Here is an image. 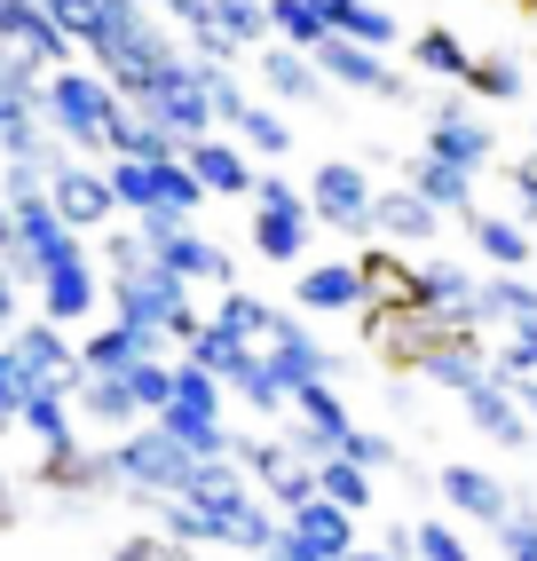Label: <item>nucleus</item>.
Segmentation results:
<instances>
[{
    "label": "nucleus",
    "mask_w": 537,
    "mask_h": 561,
    "mask_svg": "<svg viewBox=\"0 0 537 561\" xmlns=\"http://www.w3.org/2000/svg\"><path fill=\"white\" fill-rule=\"evenodd\" d=\"M150 514H159V538H174L190 553H245V561H261L285 538V514L261 499V482H238V491H182V499H159Z\"/></svg>",
    "instance_id": "obj_1"
},
{
    "label": "nucleus",
    "mask_w": 537,
    "mask_h": 561,
    "mask_svg": "<svg viewBox=\"0 0 537 561\" xmlns=\"http://www.w3.org/2000/svg\"><path fill=\"white\" fill-rule=\"evenodd\" d=\"M119 111H127V95L103 80V71H48V127L71 142L80 159H95V151H111V127H119Z\"/></svg>",
    "instance_id": "obj_2"
},
{
    "label": "nucleus",
    "mask_w": 537,
    "mask_h": 561,
    "mask_svg": "<svg viewBox=\"0 0 537 561\" xmlns=\"http://www.w3.org/2000/svg\"><path fill=\"white\" fill-rule=\"evenodd\" d=\"M119 324H142V332H167V341H198L206 332V317H198V301H190V277H174V270H135V277H111V301H103Z\"/></svg>",
    "instance_id": "obj_3"
},
{
    "label": "nucleus",
    "mask_w": 537,
    "mask_h": 561,
    "mask_svg": "<svg viewBox=\"0 0 537 561\" xmlns=\"http://www.w3.org/2000/svg\"><path fill=\"white\" fill-rule=\"evenodd\" d=\"M111 451H119V482H127V499H135V506L182 499L190 482H198V467H206V459H190V451H182V443H174L159 420H142L135 435L111 443Z\"/></svg>",
    "instance_id": "obj_4"
},
{
    "label": "nucleus",
    "mask_w": 537,
    "mask_h": 561,
    "mask_svg": "<svg viewBox=\"0 0 537 561\" xmlns=\"http://www.w3.org/2000/svg\"><path fill=\"white\" fill-rule=\"evenodd\" d=\"M135 230L150 238V253H159V270L190 277V285H238V270H229V253L214 238H198V221L190 214H142Z\"/></svg>",
    "instance_id": "obj_5"
},
{
    "label": "nucleus",
    "mask_w": 537,
    "mask_h": 561,
    "mask_svg": "<svg viewBox=\"0 0 537 561\" xmlns=\"http://www.w3.org/2000/svg\"><path fill=\"white\" fill-rule=\"evenodd\" d=\"M309 206H317V221H332L340 238H379V191H372V174L356 159H324L309 174Z\"/></svg>",
    "instance_id": "obj_6"
},
{
    "label": "nucleus",
    "mask_w": 537,
    "mask_h": 561,
    "mask_svg": "<svg viewBox=\"0 0 537 561\" xmlns=\"http://www.w3.org/2000/svg\"><path fill=\"white\" fill-rule=\"evenodd\" d=\"M135 111H150L159 127H174V135H182V151H190V142H206V135L221 127V111H214V95H206V71H198V56L167 64V80L150 88Z\"/></svg>",
    "instance_id": "obj_7"
},
{
    "label": "nucleus",
    "mask_w": 537,
    "mask_h": 561,
    "mask_svg": "<svg viewBox=\"0 0 537 561\" xmlns=\"http://www.w3.org/2000/svg\"><path fill=\"white\" fill-rule=\"evenodd\" d=\"M317 71L332 88H349V95H379V103H411V80L388 64V48H364V41H332L317 48Z\"/></svg>",
    "instance_id": "obj_8"
},
{
    "label": "nucleus",
    "mask_w": 537,
    "mask_h": 561,
    "mask_svg": "<svg viewBox=\"0 0 537 561\" xmlns=\"http://www.w3.org/2000/svg\"><path fill=\"white\" fill-rule=\"evenodd\" d=\"M458 411L475 420V435H482V443H506V451H529V435H537V420L522 411V388H514L498 364L482 371L467 396H458Z\"/></svg>",
    "instance_id": "obj_9"
},
{
    "label": "nucleus",
    "mask_w": 537,
    "mask_h": 561,
    "mask_svg": "<svg viewBox=\"0 0 537 561\" xmlns=\"http://www.w3.org/2000/svg\"><path fill=\"white\" fill-rule=\"evenodd\" d=\"M293 301L309 317H372V277L364 261H309V270H293Z\"/></svg>",
    "instance_id": "obj_10"
},
{
    "label": "nucleus",
    "mask_w": 537,
    "mask_h": 561,
    "mask_svg": "<svg viewBox=\"0 0 537 561\" xmlns=\"http://www.w3.org/2000/svg\"><path fill=\"white\" fill-rule=\"evenodd\" d=\"M48 198H56V214L71 221V230H111L127 206H119V191H111V167H95V159H71L56 182H48Z\"/></svg>",
    "instance_id": "obj_11"
},
{
    "label": "nucleus",
    "mask_w": 537,
    "mask_h": 561,
    "mask_svg": "<svg viewBox=\"0 0 537 561\" xmlns=\"http://www.w3.org/2000/svg\"><path fill=\"white\" fill-rule=\"evenodd\" d=\"M435 491H443V506H458V514H467V522H482V530L498 538V530H506V522H514V491H506V482H498L490 467H467V459H450V467H435Z\"/></svg>",
    "instance_id": "obj_12"
},
{
    "label": "nucleus",
    "mask_w": 537,
    "mask_h": 561,
    "mask_svg": "<svg viewBox=\"0 0 537 561\" xmlns=\"http://www.w3.org/2000/svg\"><path fill=\"white\" fill-rule=\"evenodd\" d=\"M32 293H41V317H48V324H64V332H71V324H95V301H111V285H103V270H95V261L48 270Z\"/></svg>",
    "instance_id": "obj_13"
},
{
    "label": "nucleus",
    "mask_w": 537,
    "mask_h": 561,
    "mask_svg": "<svg viewBox=\"0 0 537 561\" xmlns=\"http://www.w3.org/2000/svg\"><path fill=\"white\" fill-rule=\"evenodd\" d=\"M309 221H317V206L309 198H293V206H253V253L261 261H277V270H309Z\"/></svg>",
    "instance_id": "obj_14"
},
{
    "label": "nucleus",
    "mask_w": 537,
    "mask_h": 561,
    "mask_svg": "<svg viewBox=\"0 0 537 561\" xmlns=\"http://www.w3.org/2000/svg\"><path fill=\"white\" fill-rule=\"evenodd\" d=\"M190 167H198V182H206V191L214 198H253V151H245V142H229V135H206V142H190V151H182Z\"/></svg>",
    "instance_id": "obj_15"
},
{
    "label": "nucleus",
    "mask_w": 537,
    "mask_h": 561,
    "mask_svg": "<svg viewBox=\"0 0 537 561\" xmlns=\"http://www.w3.org/2000/svg\"><path fill=\"white\" fill-rule=\"evenodd\" d=\"M419 309L427 317H475L482 324V277L458 261H419Z\"/></svg>",
    "instance_id": "obj_16"
},
{
    "label": "nucleus",
    "mask_w": 537,
    "mask_h": 561,
    "mask_svg": "<svg viewBox=\"0 0 537 561\" xmlns=\"http://www.w3.org/2000/svg\"><path fill=\"white\" fill-rule=\"evenodd\" d=\"M403 182H411V191L427 198L435 214H450V221L475 214V174L450 167V159H427V151H419V159H403Z\"/></svg>",
    "instance_id": "obj_17"
},
{
    "label": "nucleus",
    "mask_w": 537,
    "mask_h": 561,
    "mask_svg": "<svg viewBox=\"0 0 537 561\" xmlns=\"http://www.w3.org/2000/svg\"><path fill=\"white\" fill-rule=\"evenodd\" d=\"M285 530L309 546V553H324V561H349V553H356V514H349V506H332V499L293 506V514H285Z\"/></svg>",
    "instance_id": "obj_18"
},
{
    "label": "nucleus",
    "mask_w": 537,
    "mask_h": 561,
    "mask_svg": "<svg viewBox=\"0 0 537 561\" xmlns=\"http://www.w3.org/2000/svg\"><path fill=\"white\" fill-rule=\"evenodd\" d=\"M427 159H450V167H467V174H482L490 159H498V135L475 119V111H443V119L427 127Z\"/></svg>",
    "instance_id": "obj_19"
},
{
    "label": "nucleus",
    "mask_w": 537,
    "mask_h": 561,
    "mask_svg": "<svg viewBox=\"0 0 537 561\" xmlns=\"http://www.w3.org/2000/svg\"><path fill=\"white\" fill-rule=\"evenodd\" d=\"M261 88L277 95V103H317L332 80L317 71V56H309V48H285V41H268V48H261Z\"/></svg>",
    "instance_id": "obj_20"
},
{
    "label": "nucleus",
    "mask_w": 537,
    "mask_h": 561,
    "mask_svg": "<svg viewBox=\"0 0 537 561\" xmlns=\"http://www.w3.org/2000/svg\"><path fill=\"white\" fill-rule=\"evenodd\" d=\"M16 435H32V459H64V451H80V403H71V396H32Z\"/></svg>",
    "instance_id": "obj_21"
},
{
    "label": "nucleus",
    "mask_w": 537,
    "mask_h": 561,
    "mask_svg": "<svg viewBox=\"0 0 537 561\" xmlns=\"http://www.w3.org/2000/svg\"><path fill=\"white\" fill-rule=\"evenodd\" d=\"M467 238H475V253L490 261V270H529V221H514V214H467Z\"/></svg>",
    "instance_id": "obj_22"
},
{
    "label": "nucleus",
    "mask_w": 537,
    "mask_h": 561,
    "mask_svg": "<svg viewBox=\"0 0 537 561\" xmlns=\"http://www.w3.org/2000/svg\"><path fill=\"white\" fill-rule=\"evenodd\" d=\"M435 230H443V214L419 198L411 182H403V191H379V238H388V245H427Z\"/></svg>",
    "instance_id": "obj_23"
},
{
    "label": "nucleus",
    "mask_w": 537,
    "mask_h": 561,
    "mask_svg": "<svg viewBox=\"0 0 537 561\" xmlns=\"http://www.w3.org/2000/svg\"><path fill=\"white\" fill-rule=\"evenodd\" d=\"M80 420H95V427H111V435H135V427H142V403H135V388H127V371H103V380L80 388Z\"/></svg>",
    "instance_id": "obj_24"
},
{
    "label": "nucleus",
    "mask_w": 537,
    "mask_h": 561,
    "mask_svg": "<svg viewBox=\"0 0 537 561\" xmlns=\"http://www.w3.org/2000/svg\"><path fill=\"white\" fill-rule=\"evenodd\" d=\"M103 159H182V135L127 103V111H119V127H111V151H103Z\"/></svg>",
    "instance_id": "obj_25"
},
{
    "label": "nucleus",
    "mask_w": 537,
    "mask_h": 561,
    "mask_svg": "<svg viewBox=\"0 0 537 561\" xmlns=\"http://www.w3.org/2000/svg\"><path fill=\"white\" fill-rule=\"evenodd\" d=\"M293 420H300V427H317L332 451H349V435H356V420H349V403H340L332 380H309V388H300V396H293Z\"/></svg>",
    "instance_id": "obj_26"
},
{
    "label": "nucleus",
    "mask_w": 537,
    "mask_h": 561,
    "mask_svg": "<svg viewBox=\"0 0 537 561\" xmlns=\"http://www.w3.org/2000/svg\"><path fill=\"white\" fill-rule=\"evenodd\" d=\"M221 396H229V380H214L198 356H174V403L167 411H182V420H221ZM167 411H159V420H167Z\"/></svg>",
    "instance_id": "obj_27"
},
{
    "label": "nucleus",
    "mask_w": 537,
    "mask_h": 561,
    "mask_svg": "<svg viewBox=\"0 0 537 561\" xmlns=\"http://www.w3.org/2000/svg\"><path fill=\"white\" fill-rule=\"evenodd\" d=\"M411 64L419 71H435V80H450V88H467V71H475V48L467 41H458V32H419V41H411Z\"/></svg>",
    "instance_id": "obj_28"
},
{
    "label": "nucleus",
    "mask_w": 537,
    "mask_h": 561,
    "mask_svg": "<svg viewBox=\"0 0 537 561\" xmlns=\"http://www.w3.org/2000/svg\"><path fill=\"white\" fill-rule=\"evenodd\" d=\"M506 317V324H537V285L522 270H490L482 277V324Z\"/></svg>",
    "instance_id": "obj_29"
},
{
    "label": "nucleus",
    "mask_w": 537,
    "mask_h": 561,
    "mask_svg": "<svg viewBox=\"0 0 537 561\" xmlns=\"http://www.w3.org/2000/svg\"><path fill=\"white\" fill-rule=\"evenodd\" d=\"M268 32H277L285 48H309V56L332 41V24H324L317 0H268Z\"/></svg>",
    "instance_id": "obj_30"
},
{
    "label": "nucleus",
    "mask_w": 537,
    "mask_h": 561,
    "mask_svg": "<svg viewBox=\"0 0 537 561\" xmlns=\"http://www.w3.org/2000/svg\"><path fill=\"white\" fill-rule=\"evenodd\" d=\"M214 24H221V41L229 48H268L277 32H268V0H214Z\"/></svg>",
    "instance_id": "obj_31"
},
{
    "label": "nucleus",
    "mask_w": 537,
    "mask_h": 561,
    "mask_svg": "<svg viewBox=\"0 0 537 561\" xmlns=\"http://www.w3.org/2000/svg\"><path fill=\"white\" fill-rule=\"evenodd\" d=\"M111 167V191H119V206L142 221V214H159V159H103Z\"/></svg>",
    "instance_id": "obj_32"
},
{
    "label": "nucleus",
    "mask_w": 537,
    "mask_h": 561,
    "mask_svg": "<svg viewBox=\"0 0 537 561\" xmlns=\"http://www.w3.org/2000/svg\"><path fill=\"white\" fill-rule=\"evenodd\" d=\"M317 491H324L332 506L364 514V506H372V467H356V459H324V467H317Z\"/></svg>",
    "instance_id": "obj_33"
},
{
    "label": "nucleus",
    "mask_w": 537,
    "mask_h": 561,
    "mask_svg": "<svg viewBox=\"0 0 537 561\" xmlns=\"http://www.w3.org/2000/svg\"><path fill=\"white\" fill-rule=\"evenodd\" d=\"M238 142H245L253 159H285V151H293V127H285V111H277V103H253V111H245V127H238Z\"/></svg>",
    "instance_id": "obj_34"
},
{
    "label": "nucleus",
    "mask_w": 537,
    "mask_h": 561,
    "mask_svg": "<svg viewBox=\"0 0 537 561\" xmlns=\"http://www.w3.org/2000/svg\"><path fill=\"white\" fill-rule=\"evenodd\" d=\"M467 95H482V103H522V64H514V56H475Z\"/></svg>",
    "instance_id": "obj_35"
},
{
    "label": "nucleus",
    "mask_w": 537,
    "mask_h": 561,
    "mask_svg": "<svg viewBox=\"0 0 537 561\" xmlns=\"http://www.w3.org/2000/svg\"><path fill=\"white\" fill-rule=\"evenodd\" d=\"M127 388H135V403H142V420H159V411L174 403V356L135 364V371H127Z\"/></svg>",
    "instance_id": "obj_36"
},
{
    "label": "nucleus",
    "mask_w": 537,
    "mask_h": 561,
    "mask_svg": "<svg viewBox=\"0 0 537 561\" xmlns=\"http://www.w3.org/2000/svg\"><path fill=\"white\" fill-rule=\"evenodd\" d=\"M340 459H356V467H372V474H388V467L403 474V467H411V451H403L396 435H379V427H356V435H349V451H340Z\"/></svg>",
    "instance_id": "obj_37"
},
{
    "label": "nucleus",
    "mask_w": 537,
    "mask_h": 561,
    "mask_svg": "<svg viewBox=\"0 0 537 561\" xmlns=\"http://www.w3.org/2000/svg\"><path fill=\"white\" fill-rule=\"evenodd\" d=\"M419 561H475V546L458 538L450 522H435V514H427V522H419Z\"/></svg>",
    "instance_id": "obj_38"
},
{
    "label": "nucleus",
    "mask_w": 537,
    "mask_h": 561,
    "mask_svg": "<svg viewBox=\"0 0 537 561\" xmlns=\"http://www.w3.org/2000/svg\"><path fill=\"white\" fill-rule=\"evenodd\" d=\"M498 371L522 388V380H537V324H514V341L498 348Z\"/></svg>",
    "instance_id": "obj_39"
},
{
    "label": "nucleus",
    "mask_w": 537,
    "mask_h": 561,
    "mask_svg": "<svg viewBox=\"0 0 537 561\" xmlns=\"http://www.w3.org/2000/svg\"><path fill=\"white\" fill-rule=\"evenodd\" d=\"M498 546H506V561H537V499L514 506V522L498 530Z\"/></svg>",
    "instance_id": "obj_40"
},
{
    "label": "nucleus",
    "mask_w": 537,
    "mask_h": 561,
    "mask_svg": "<svg viewBox=\"0 0 537 561\" xmlns=\"http://www.w3.org/2000/svg\"><path fill=\"white\" fill-rule=\"evenodd\" d=\"M16 324H24V277L16 261H0V341H16Z\"/></svg>",
    "instance_id": "obj_41"
},
{
    "label": "nucleus",
    "mask_w": 537,
    "mask_h": 561,
    "mask_svg": "<svg viewBox=\"0 0 537 561\" xmlns=\"http://www.w3.org/2000/svg\"><path fill=\"white\" fill-rule=\"evenodd\" d=\"M150 9H159L167 24H182V32H190V24H206V16H214V0H150Z\"/></svg>",
    "instance_id": "obj_42"
},
{
    "label": "nucleus",
    "mask_w": 537,
    "mask_h": 561,
    "mask_svg": "<svg viewBox=\"0 0 537 561\" xmlns=\"http://www.w3.org/2000/svg\"><path fill=\"white\" fill-rule=\"evenodd\" d=\"M293 198H309V191H293L285 174H261V182H253V206H293Z\"/></svg>",
    "instance_id": "obj_43"
},
{
    "label": "nucleus",
    "mask_w": 537,
    "mask_h": 561,
    "mask_svg": "<svg viewBox=\"0 0 537 561\" xmlns=\"http://www.w3.org/2000/svg\"><path fill=\"white\" fill-rule=\"evenodd\" d=\"M379 546H388L396 561H419V522H388V538H379Z\"/></svg>",
    "instance_id": "obj_44"
},
{
    "label": "nucleus",
    "mask_w": 537,
    "mask_h": 561,
    "mask_svg": "<svg viewBox=\"0 0 537 561\" xmlns=\"http://www.w3.org/2000/svg\"><path fill=\"white\" fill-rule=\"evenodd\" d=\"M16 522H24V482L0 474V530H16Z\"/></svg>",
    "instance_id": "obj_45"
},
{
    "label": "nucleus",
    "mask_w": 537,
    "mask_h": 561,
    "mask_svg": "<svg viewBox=\"0 0 537 561\" xmlns=\"http://www.w3.org/2000/svg\"><path fill=\"white\" fill-rule=\"evenodd\" d=\"M514 198H522V214H537V151L514 167Z\"/></svg>",
    "instance_id": "obj_46"
},
{
    "label": "nucleus",
    "mask_w": 537,
    "mask_h": 561,
    "mask_svg": "<svg viewBox=\"0 0 537 561\" xmlns=\"http://www.w3.org/2000/svg\"><path fill=\"white\" fill-rule=\"evenodd\" d=\"M261 561H324V553H309V546H300V538H293V530H285V538H277V546H268V553H261Z\"/></svg>",
    "instance_id": "obj_47"
},
{
    "label": "nucleus",
    "mask_w": 537,
    "mask_h": 561,
    "mask_svg": "<svg viewBox=\"0 0 537 561\" xmlns=\"http://www.w3.org/2000/svg\"><path fill=\"white\" fill-rule=\"evenodd\" d=\"M9 253H16V206L0 198V261H9Z\"/></svg>",
    "instance_id": "obj_48"
},
{
    "label": "nucleus",
    "mask_w": 537,
    "mask_h": 561,
    "mask_svg": "<svg viewBox=\"0 0 537 561\" xmlns=\"http://www.w3.org/2000/svg\"><path fill=\"white\" fill-rule=\"evenodd\" d=\"M349 561H396V553H388V546H356Z\"/></svg>",
    "instance_id": "obj_49"
},
{
    "label": "nucleus",
    "mask_w": 537,
    "mask_h": 561,
    "mask_svg": "<svg viewBox=\"0 0 537 561\" xmlns=\"http://www.w3.org/2000/svg\"><path fill=\"white\" fill-rule=\"evenodd\" d=\"M522 411H529V420H537V380H522Z\"/></svg>",
    "instance_id": "obj_50"
}]
</instances>
